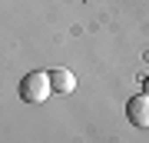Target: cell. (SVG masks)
<instances>
[{
	"mask_svg": "<svg viewBox=\"0 0 149 143\" xmlns=\"http://www.w3.org/2000/svg\"><path fill=\"white\" fill-rule=\"evenodd\" d=\"M50 77H53V90H56V93H73V90H76V77L70 73L66 67L50 70Z\"/></svg>",
	"mask_w": 149,
	"mask_h": 143,
	"instance_id": "cell-3",
	"label": "cell"
},
{
	"mask_svg": "<svg viewBox=\"0 0 149 143\" xmlns=\"http://www.w3.org/2000/svg\"><path fill=\"white\" fill-rule=\"evenodd\" d=\"M143 93H149V77H146V80H143Z\"/></svg>",
	"mask_w": 149,
	"mask_h": 143,
	"instance_id": "cell-4",
	"label": "cell"
},
{
	"mask_svg": "<svg viewBox=\"0 0 149 143\" xmlns=\"http://www.w3.org/2000/svg\"><path fill=\"white\" fill-rule=\"evenodd\" d=\"M126 117L133 127L139 130H149V93H136V97H129V103H126Z\"/></svg>",
	"mask_w": 149,
	"mask_h": 143,
	"instance_id": "cell-2",
	"label": "cell"
},
{
	"mask_svg": "<svg viewBox=\"0 0 149 143\" xmlns=\"http://www.w3.org/2000/svg\"><path fill=\"white\" fill-rule=\"evenodd\" d=\"M53 93V77L50 70H30L20 80V100L23 103H47Z\"/></svg>",
	"mask_w": 149,
	"mask_h": 143,
	"instance_id": "cell-1",
	"label": "cell"
}]
</instances>
